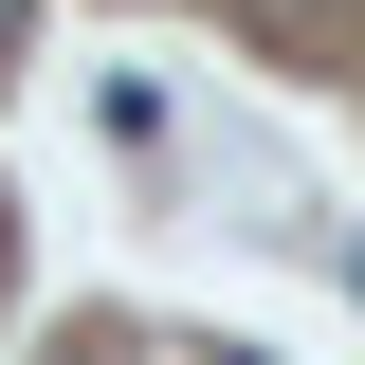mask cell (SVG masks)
Segmentation results:
<instances>
[{
    "label": "cell",
    "instance_id": "cell-1",
    "mask_svg": "<svg viewBox=\"0 0 365 365\" xmlns=\"http://www.w3.org/2000/svg\"><path fill=\"white\" fill-rule=\"evenodd\" d=\"M19 19H37V0H0V37H19Z\"/></svg>",
    "mask_w": 365,
    "mask_h": 365
},
{
    "label": "cell",
    "instance_id": "cell-2",
    "mask_svg": "<svg viewBox=\"0 0 365 365\" xmlns=\"http://www.w3.org/2000/svg\"><path fill=\"white\" fill-rule=\"evenodd\" d=\"M220 365H237V347H220Z\"/></svg>",
    "mask_w": 365,
    "mask_h": 365
}]
</instances>
